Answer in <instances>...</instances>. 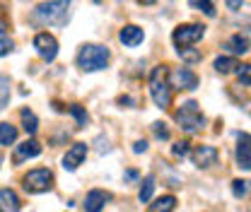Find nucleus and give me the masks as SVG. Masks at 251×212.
Wrapping results in <instances>:
<instances>
[{
  "mask_svg": "<svg viewBox=\"0 0 251 212\" xmlns=\"http://www.w3.org/2000/svg\"><path fill=\"white\" fill-rule=\"evenodd\" d=\"M70 0H49L36 5L34 10V22L44 24V27H65L70 20Z\"/></svg>",
  "mask_w": 251,
  "mask_h": 212,
  "instance_id": "obj_1",
  "label": "nucleus"
},
{
  "mask_svg": "<svg viewBox=\"0 0 251 212\" xmlns=\"http://www.w3.org/2000/svg\"><path fill=\"white\" fill-rule=\"evenodd\" d=\"M109 58H111V53H109L106 46H101V44H85L80 48V53H77V68L82 72H99V70H104L109 65Z\"/></svg>",
  "mask_w": 251,
  "mask_h": 212,
  "instance_id": "obj_2",
  "label": "nucleus"
},
{
  "mask_svg": "<svg viewBox=\"0 0 251 212\" xmlns=\"http://www.w3.org/2000/svg\"><path fill=\"white\" fill-rule=\"evenodd\" d=\"M174 121H176V125H179L184 133L193 135V133L203 130V125H205V116H203V111H201L198 101L188 99V101H184V104L176 109V114H174Z\"/></svg>",
  "mask_w": 251,
  "mask_h": 212,
  "instance_id": "obj_3",
  "label": "nucleus"
},
{
  "mask_svg": "<svg viewBox=\"0 0 251 212\" xmlns=\"http://www.w3.org/2000/svg\"><path fill=\"white\" fill-rule=\"evenodd\" d=\"M150 94L159 109H167L172 104V85H169V68L157 65L150 72Z\"/></svg>",
  "mask_w": 251,
  "mask_h": 212,
  "instance_id": "obj_4",
  "label": "nucleus"
},
{
  "mask_svg": "<svg viewBox=\"0 0 251 212\" xmlns=\"http://www.w3.org/2000/svg\"><path fill=\"white\" fill-rule=\"evenodd\" d=\"M22 188H25L27 193H31V195H39V193L51 190V188H53V174H51V169L39 166V169L27 171V174L22 176Z\"/></svg>",
  "mask_w": 251,
  "mask_h": 212,
  "instance_id": "obj_5",
  "label": "nucleus"
},
{
  "mask_svg": "<svg viewBox=\"0 0 251 212\" xmlns=\"http://www.w3.org/2000/svg\"><path fill=\"white\" fill-rule=\"evenodd\" d=\"M203 36H205V27L198 24V22H193V24H181V27H176V29L172 31V41H174L176 48H186L191 44H198Z\"/></svg>",
  "mask_w": 251,
  "mask_h": 212,
  "instance_id": "obj_6",
  "label": "nucleus"
},
{
  "mask_svg": "<svg viewBox=\"0 0 251 212\" xmlns=\"http://www.w3.org/2000/svg\"><path fill=\"white\" fill-rule=\"evenodd\" d=\"M34 48H36V53L46 63L56 61V56H58V41H56V36L49 34V31H41V34L34 36Z\"/></svg>",
  "mask_w": 251,
  "mask_h": 212,
  "instance_id": "obj_7",
  "label": "nucleus"
},
{
  "mask_svg": "<svg viewBox=\"0 0 251 212\" xmlns=\"http://www.w3.org/2000/svg\"><path fill=\"white\" fill-rule=\"evenodd\" d=\"M169 85H172V90H196L198 75L191 68H176L169 72Z\"/></svg>",
  "mask_w": 251,
  "mask_h": 212,
  "instance_id": "obj_8",
  "label": "nucleus"
},
{
  "mask_svg": "<svg viewBox=\"0 0 251 212\" xmlns=\"http://www.w3.org/2000/svg\"><path fill=\"white\" fill-rule=\"evenodd\" d=\"M111 200H114V195H111L109 190H104V188H92V190L85 195L82 208H85V212H101Z\"/></svg>",
  "mask_w": 251,
  "mask_h": 212,
  "instance_id": "obj_9",
  "label": "nucleus"
},
{
  "mask_svg": "<svg viewBox=\"0 0 251 212\" xmlns=\"http://www.w3.org/2000/svg\"><path fill=\"white\" fill-rule=\"evenodd\" d=\"M237 166L251 171V135L249 133H237Z\"/></svg>",
  "mask_w": 251,
  "mask_h": 212,
  "instance_id": "obj_10",
  "label": "nucleus"
},
{
  "mask_svg": "<svg viewBox=\"0 0 251 212\" xmlns=\"http://www.w3.org/2000/svg\"><path fill=\"white\" fill-rule=\"evenodd\" d=\"M87 157V142H75L70 150L63 154V169L65 171H75Z\"/></svg>",
  "mask_w": 251,
  "mask_h": 212,
  "instance_id": "obj_11",
  "label": "nucleus"
},
{
  "mask_svg": "<svg viewBox=\"0 0 251 212\" xmlns=\"http://www.w3.org/2000/svg\"><path fill=\"white\" fill-rule=\"evenodd\" d=\"M191 159H193V164L198 169H208V166H213L218 162V150L213 145H198L196 150L191 152Z\"/></svg>",
  "mask_w": 251,
  "mask_h": 212,
  "instance_id": "obj_12",
  "label": "nucleus"
},
{
  "mask_svg": "<svg viewBox=\"0 0 251 212\" xmlns=\"http://www.w3.org/2000/svg\"><path fill=\"white\" fill-rule=\"evenodd\" d=\"M39 154H41V145H39L36 140H25V142H20V145L15 147L12 162H15V164H25L27 159H34V157H39Z\"/></svg>",
  "mask_w": 251,
  "mask_h": 212,
  "instance_id": "obj_13",
  "label": "nucleus"
},
{
  "mask_svg": "<svg viewBox=\"0 0 251 212\" xmlns=\"http://www.w3.org/2000/svg\"><path fill=\"white\" fill-rule=\"evenodd\" d=\"M119 41L128 46V48H133V46H140L143 41H145V31L140 29V27H135V24H126L124 29L119 31Z\"/></svg>",
  "mask_w": 251,
  "mask_h": 212,
  "instance_id": "obj_14",
  "label": "nucleus"
},
{
  "mask_svg": "<svg viewBox=\"0 0 251 212\" xmlns=\"http://www.w3.org/2000/svg\"><path fill=\"white\" fill-rule=\"evenodd\" d=\"M22 200L12 188H0V212H20Z\"/></svg>",
  "mask_w": 251,
  "mask_h": 212,
  "instance_id": "obj_15",
  "label": "nucleus"
},
{
  "mask_svg": "<svg viewBox=\"0 0 251 212\" xmlns=\"http://www.w3.org/2000/svg\"><path fill=\"white\" fill-rule=\"evenodd\" d=\"M225 48L229 51V53H234V56H244V53H249V39L244 36V34H234V36H229L227 41H225Z\"/></svg>",
  "mask_w": 251,
  "mask_h": 212,
  "instance_id": "obj_16",
  "label": "nucleus"
},
{
  "mask_svg": "<svg viewBox=\"0 0 251 212\" xmlns=\"http://www.w3.org/2000/svg\"><path fill=\"white\" fill-rule=\"evenodd\" d=\"M12 51H15V41H12V36L7 31V22L0 20V58L10 56Z\"/></svg>",
  "mask_w": 251,
  "mask_h": 212,
  "instance_id": "obj_17",
  "label": "nucleus"
},
{
  "mask_svg": "<svg viewBox=\"0 0 251 212\" xmlns=\"http://www.w3.org/2000/svg\"><path fill=\"white\" fill-rule=\"evenodd\" d=\"M176 210V198L174 195H162L155 203H150V212H174Z\"/></svg>",
  "mask_w": 251,
  "mask_h": 212,
  "instance_id": "obj_18",
  "label": "nucleus"
},
{
  "mask_svg": "<svg viewBox=\"0 0 251 212\" xmlns=\"http://www.w3.org/2000/svg\"><path fill=\"white\" fill-rule=\"evenodd\" d=\"M20 118H22V128H25V133H27V135H34V133L39 130V118H36V114H34V111L22 109Z\"/></svg>",
  "mask_w": 251,
  "mask_h": 212,
  "instance_id": "obj_19",
  "label": "nucleus"
},
{
  "mask_svg": "<svg viewBox=\"0 0 251 212\" xmlns=\"http://www.w3.org/2000/svg\"><path fill=\"white\" fill-rule=\"evenodd\" d=\"M237 65H239V61H237L234 56H220V58H215V63H213V68H215L218 72H222V75L237 70Z\"/></svg>",
  "mask_w": 251,
  "mask_h": 212,
  "instance_id": "obj_20",
  "label": "nucleus"
},
{
  "mask_svg": "<svg viewBox=\"0 0 251 212\" xmlns=\"http://www.w3.org/2000/svg\"><path fill=\"white\" fill-rule=\"evenodd\" d=\"M17 140V128L10 125V123H0V145H15Z\"/></svg>",
  "mask_w": 251,
  "mask_h": 212,
  "instance_id": "obj_21",
  "label": "nucleus"
},
{
  "mask_svg": "<svg viewBox=\"0 0 251 212\" xmlns=\"http://www.w3.org/2000/svg\"><path fill=\"white\" fill-rule=\"evenodd\" d=\"M188 5H191L193 10L203 12L205 17H215V15H218V10H215V2H213V0H188Z\"/></svg>",
  "mask_w": 251,
  "mask_h": 212,
  "instance_id": "obj_22",
  "label": "nucleus"
},
{
  "mask_svg": "<svg viewBox=\"0 0 251 212\" xmlns=\"http://www.w3.org/2000/svg\"><path fill=\"white\" fill-rule=\"evenodd\" d=\"M152 193H155V176H145V181L140 186V193H138V200L140 203H150Z\"/></svg>",
  "mask_w": 251,
  "mask_h": 212,
  "instance_id": "obj_23",
  "label": "nucleus"
},
{
  "mask_svg": "<svg viewBox=\"0 0 251 212\" xmlns=\"http://www.w3.org/2000/svg\"><path fill=\"white\" fill-rule=\"evenodd\" d=\"M10 92H12L10 77H7V75H0V111L10 104Z\"/></svg>",
  "mask_w": 251,
  "mask_h": 212,
  "instance_id": "obj_24",
  "label": "nucleus"
},
{
  "mask_svg": "<svg viewBox=\"0 0 251 212\" xmlns=\"http://www.w3.org/2000/svg\"><path fill=\"white\" fill-rule=\"evenodd\" d=\"M251 190V181L247 179H234L232 181V193H234V198H247Z\"/></svg>",
  "mask_w": 251,
  "mask_h": 212,
  "instance_id": "obj_25",
  "label": "nucleus"
},
{
  "mask_svg": "<svg viewBox=\"0 0 251 212\" xmlns=\"http://www.w3.org/2000/svg\"><path fill=\"white\" fill-rule=\"evenodd\" d=\"M68 111L75 116V121H77V128H85L87 125V111L82 109V106H77V104H73V106H68Z\"/></svg>",
  "mask_w": 251,
  "mask_h": 212,
  "instance_id": "obj_26",
  "label": "nucleus"
},
{
  "mask_svg": "<svg viewBox=\"0 0 251 212\" xmlns=\"http://www.w3.org/2000/svg\"><path fill=\"white\" fill-rule=\"evenodd\" d=\"M237 77H239L242 85L251 87V63H247V65H237Z\"/></svg>",
  "mask_w": 251,
  "mask_h": 212,
  "instance_id": "obj_27",
  "label": "nucleus"
},
{
  "mask_svg": "<svg viewBox=\"0 0 251 212\" xmlns=\"http://www.w3.org/2000/svg\"><path fill=\"white\" fill-rule=\"evenodd\" d=\"M152 133H155L157 140H167V138H169V128H167V125H164L162 121H155V123H152Z\"/></svg>",
  "mask_w": 251,
  "mask_h": 212,
  "instance_id": "obj_28",
  "label": "nucleus"
},
{
  "mask_svg": "<svg viewBox=\"0 0 251 212\" xmlns=\"http://www.w3.org/2000/svg\"><path fill=\"white\" fill-rule=\"evenodd\" d=\"M179 56H181V58H184L186 63H198L201 58H203L198 51H191L188 46H186V48H179Z\"/></svg>",
  "mask_w": 251,
  "mask_h": 212,
  "instance_id": "obj_29",
  "label": "nucleus"
},
{
  "mask_svg": "<svg viewBox=\"0 0 251 212\" xmlns=\"http://www.w3.org/2000/svg\"><path fill=\"white\" fill-rule=\"evenodd\" d=\"M188 152H191V147H188L186 140H179V142L172 145V154H174V157H186Z\"/></svg>",
  "mask_w": 251,
  "mask_h": 212,
  "instance_id": "obj_30",
  "label": "nucleus"
},
{
  "mask_svg": "<svg viewBox=\"0 0 251 212\" xmlns=\"http://www.w3.org/2000/svg\"><path fill=\"white\" fill-rule=\"evenodd\" d=\"M133 152H135V154H143V152H148V142H145V140H138V142L133 145Z\"/></svg>",
  "mask_w": 251,
  "mask_h": 212,
  "instance_id": "obj_31",
  "label": "nucleus"
},
{
  "mask_svg": "<svg viewBox=\"0 0 251 212\" xmlns=\"http://www.w3.org/2000/svg\"><path fill=\"white\" fill-rule=\"evenodd\" d=\"M138 176H140V174H138L135 169H128V171H126V174H124V179H126V181H135Z\"/></svg>",
  "mask_w": 251,
  "mask_h": 212,
  "instance_id": "obj_32",
  "label": "nucleus"
},
{
  "mask_svg": "<svg viewBox=\"0 0 251 212\" xmlns=\"http://www.w3.org/2000/svg\"><path fill=\"white\" fill-rule=\"evenodd\" d=\"M225 2H227V7H229V10H239L244 0H225Z\"/></svg>",
  "mask_w": 251,
  "mask_h": 212,
  "instance_id": "obj_33",
  "label": "nucleus"
},
{
  "mask_svg": "<svg viewBox=\"0 0 251 212\" xmlns=\"http://www.w3.org/2000/svg\"><path fill=\"white\" fill-rule=\"evenodd\" d=\"M97 145H99L97 150L101 152V154H104V152H109V150H111V147H104V138H97Z\"/></svg>",
  "mask_w": 251,
  "mask_h": 212,
  "instance_id": "obj_34",
  "label": "nucleus"
},
{
  "mask_svg": "<svg viewBox=\"0 0 251 212\" xmlns=\"http://www.w3.org/2000/svg\"><path fill=\"white\" fill-rule=\"evenodd\" d=\"M138 2H140V5H155L157 0H138Z\"/></svg>",
  "mask_w": 251,
  "mask_h": 212,
  "instance_id": "obj_35",
  "label": "nucleus"
}]
</instances>
